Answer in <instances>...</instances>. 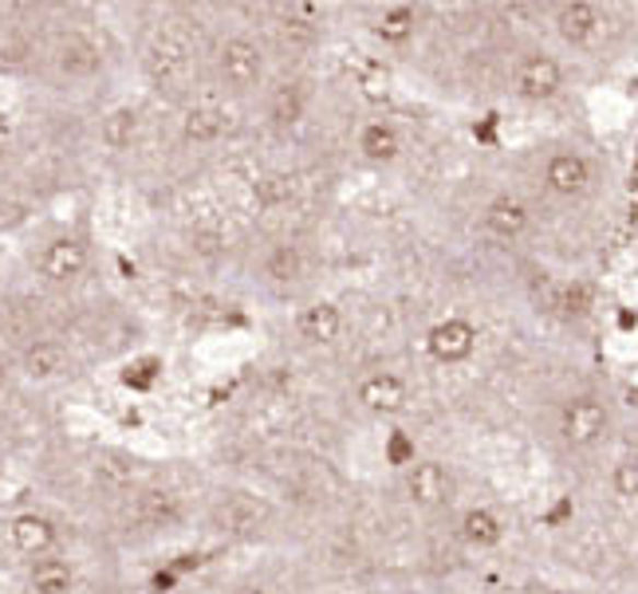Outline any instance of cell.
Here are the masks:
<instances>
[{
    "mask_svg": "<svg viewBox=\"0 0 638 594\" xmlns=\"http://www.w3.org/2000/svg\"><path fill=\"white\" fill-rule=\"evenodd\" d=\"M142 68H147V75L154 79L158 88L177 91L189 79V71H194V51H189L186 36H177V32H158V36L150 39L147 56H142Z\"/></svg>",
    "mask_w": 638,
    "mask_h": 594,
    "instance_id": "6da1fadb",
    "label": "cell"
},
{
    "mask_svg": "<svg viewBox=\"0 0 638 594\" xmlns=\"http://www.w3.org/2000/svg\"><path fill=\"white\" fill-rule=\"evenodd\" d=\"M217 75L229 91H253L265 79V51L248 36H229L217 48Z\"/></svg>",
    "mask_w": 638,
    "mask_h": 594,
    "instance_id": "7a4b0ae2",
    "label": "cell"
},
{
    "mask_svg": "<svg viewBox=\"0 0 638 594\" xmlns=\"http://www.w3.org/2000/svg\"><path fill=\"white\" fill-rule=\"evenodd\" d=\"M91 264V253L88 244L79 241V236H51L44 248H39L36 256V268L39 276L48 283H76L83 280V272H88Z\"/></svg>",
    "mask_w": 638,
    "mask_h": 594,
    "instance_id": "3957f363",
    "label": "cell"
},
{
    "mask_svg": "<svg viewBox=\"0 0 638 594\" xmlns=\"http://www.w3.org/2000/svg\"><path fill=\"white\" fill-rule=\"evenodd\" d=\"M607 426H611L607 409H603L595 398H571L568 406L560 409V438L576 449L600 445Z\"/></svg>",
    "mask_w": 638,
    "mask_h": 594,
    "instance_id": "277c9868",
    "label": "cell"
},
{
    "mask_svg": "<svg viewBox=\"0 0 638 594\" xmlns=\"http://www.w3.org/2000/svg\"><path fill=\"white\" fill-rule=\"evenodd\" d=\"M560 88H564L560 63L552 56H544V51H532V56H524L517 63V91L524 98H532V103H544V98H552Z\"/></svg>",
    "mask_w": 638,
    "mask_h": 594,
    "instance_id": "5b68a950",
    "label": "cell"
},
{
    "mask_svg": "<svg viewBox=\"0 0 638 594\" xmlns=\"http://www.w3.org/2000/svg\"><path fill=\"white\" fill-rule=\"evenodd\" d=\"M406 492H410L414 504L422 508H438L453 497V477L450 468L438 465V461H414L406 468Z\"/></svg>",
    "mask_w": 638,
    "mask_h": 594,
    "instance_id": "8992f818",
    "label": "cell"
},
{
    "mask_svg": "<svg viewBox=\"0 0 638 594\" xmlns=\"http://www.w3.org/2000/svg\"><path fill=\"white\" fill-rule=\"evenodd\" d=\"M9 539L20 556L44 559L56 551L59 536H56V524H51L48 516H39V512H20V516L9 524Z\"/></svg>",
    "mask_w": 638,
    "mask_h": 594,
    "instance_id": "52a82bcc",
    "label": "cell"
},
{
    "mask_svg": "<svg viewBox=\"0 0 638 594\" xmlns=\"http://www.w3.org/2000/svg\"><path fill=\"white\" fill-rule=\"evenodd\" d=\"M544 186L556 197H580L591 186V166L588 158L568 150V154H552L548 166H544Z\"/></svg>",
    "mask_w": 638,
    "mask_h": 594,
    "instance_id": "ba28073f",
    "label": "cell"
},
{
    "mask_svg": "<svg viewBox=\"0 0 638 594\" xmlns=\"http://www.w3.org/2000/svg\"><path fill=\"white\" fill-rule=\"evenodd\" d=\"M426 347L438 362H465L477 347V327L465 319H445L430 331Z\"/></svg>",
    "mask_w": 638,
    "mask_h": 594,
    "instance_id": "9c48e42d",
    "label": "cell"
},
{
    "mask_svg": "<svg viewBox=\"0 0 638 594\" xmlns=\"http://www.w3.org/2000/svg\"><path fill=\"white\" fill-rule=\"evenodd\" d=\"M359 401H363V409H371V414H403L406 401H410V391H406V382L398 378V374H367L363 382H359Z\"/></svg>",
    "mask_w": 638,
    "mask_h": 594,
    "instance_id": "30bf717a",
    "label": "cell"
},
{
    "mask_svg": "<svg viewBox=\"0 0 638 594\" xmlns=\"http://www.w3.org/2000/svg\"><path fill=\"white\" fill-rule=\"evenodd\" d=\"M485 229H489L497 241H521L532 229L529 205L517 201V197H509V194L492 197V201L485 205Z\"/></svg>",
    "mask_w": 638,
    "mask_h": 594,
    "instance_id": "8fae6325",
    "label": "cell"
},
{
    "mask_svg": "<svg viewBox=\"0 0 638 594\" xmlns=\"http://www.w3.org/2000/svg\"><path fill=\"white\" fill-rule=\"evenodd\" d=\"M295 331H300V339L312 342V347H332L344 335V312L335 303L320 300L295 315Z\"/></svg>",
    "mask_w": 638,
    "mask_h": 594,
    "instance_id": "7c38bea8",
    "label": "cell"
},
{
    "mask_svg": "<svg viewBox=\"0 0 638 594\" xmlns=\"http://www.w3.org/2000/svg\"><path fill=\"white\" fill-rule=\"evenodd\" d=\"M308 272V256L300 244L292 241H280L272 244L265 253V260H260V276H265V283H272V288H292V283H300Z\"/></svg>",
    "mask_w": 638,
    "mask_h": 594,
    "instance_id": "4fadbf2b",
    "label": "cell"
},
{
    "mask_svg": "<svg viewBox=\"0 0 638 594\" xmlns=\"http://www.w3.org/2000/svg\"><path fill=\"white\" fill-rule=\"evenodd\" d=\"M71 366V354L63 342H51V339H36L28 351L20 354V371L24 378L32 382H51V378H63Z\"/></svg>",
    "mask_w": 638,
    "mask_h": 594,
    "instance_id": "5bb4252c",
    "label": "cell"
},
{
    "mask_svg": "<svg viewBox=\"0 0 638 594\" xmlns=\"http://www.w3.org/2000/svg\"><path fill=\"white\" fill-rule=\"evenodd\" d=\"M600 28H603V16L588 0H571V4L556 9V32H560V39H568L571 48L591 44V39L600 36Z\"/></svg>",
    "mask_w": 638,
    "mask_h": 594,
    "instance_id": "9a60e30c",
    "label": "cell"
},
{
    "mask_svg": "<svg viewBox=\"0 0 638 594\" xmlns=\"http://www.w3.org/2000/svg\"><path fill=\"white\" fill-rule=\"evenodd\" d=\"M56 68L68 79H91L103 68V56L88 36H63L56 48Z\"/></svg>",
    "mask_w": 638,
    "mask_h": 594,
    "instance_id": "2e32d148",
    "label": "cell"
},
{
    "mask_svg": "<svg viewBox=\"0 0 638 594\" xmlns=\"http://www.w3.org/2000/svg\"><path fill=\"white\" fill-rule=\"evenodd\" d=\"M28 586H32V594H71L76 591V571H71L68 559H59V556L32 559Z\"/></svg>",
    "mask_w": 638,
    "mask_h": 594,
    "instance_id": "e0dca14e",
    "label": "cell"
},
{
    "mask_svg": "<svg viewBox=\"0 0 638 594\" xmlns=\"http://www.w3.org/2000/svg\"><path fill=\"white\" fill-rule=\"evenodd\" d=\"M221 135H225V110L189 107L186 118H182V138H186L189 147H213Z\"/></svg>",
    "mask_w": 638,
    "mask_h": 594,
    "instance_id": "ac0fdd59",
    "label": "cell"
},
{
    "mask_svg": "<svg viewBox=\"0 0 638 594\" xmlns=\"http://www.w3.org/2000/svg\"><path fill=\"white\" fill-rule=\"evenodd\" d=\"M135 512L142 524L162 527V524H174V520L182 516V500H177V492H170V488H147V492H138Z\"/></svg>",
    "mask_w": 638,
    "mask_h": 594,
    "instance_id": "d6986e66",
    "label": "cell"
},
{
    "mask_svg": "<svg viewBox=\"0 0 638 594\" xmlns=\"http://www.w3.org/2000/svg\"><path fill=\"white\" fill-rule=\"evenodd\" d=\"M308 115V91L300 83H280L268 95V118L276 127H295Z\"/></svg>",
    "mask_w": 638,
    "mask_h": 594,
    "instance_id": "ffe728a7",
    "label": "cell"
},
{
    "mask_svg": "<svg viewBox=\"0 0 638 594\" xmlns=\"http://www.w3.org/2000/svg\"><path fill=\"white\" fill-rule=\"evenodd\" d=\"M138 138V110L135 107H115L98 123V142L107 150H127Z\"/></svg>",
    "mask_w": 638,
    "mask_h": 594,
    "instance_id": "44dd1931",
    "label": "cell"
},
{
    "mask_svg": "<svg viewBox=\"0 0 638 594\" xmlns=\"http://www.w3.org/2000/svg\"><path fill=\"white\" fill-rule=\"evenodd\" d=\"M359 150H363L367 162H394V158L403 154V138H398V130L391 123H371L359 135Z\"/></svg>",
    "mask_w": 638,
    "mask_h": 594,
    "instance_id": "7402d4cb",
    "label": "cell"
},
{
    "mask_svg": "<svg viewBox=\"0 0 638 594\" xmlns=\"http://www.w3.org/2000/svg\"><path fill=\"white\" fill-rule=\"evenodd\" d=\"M462 536L469 547H477V551H485V547H497L501 544V520L492 516L489 508H469L462 516Z\"/></svg>",
    "mask_w": 638,
    "mask_h": 594,
    "instance_id": "603a6c76",
    "label": "cell"
},
{
    "mask_svg": "<svg viewBox=\"0 0 638 594\" xmlns=\"http://www.w3.org/2000/svg\"><path fill=\"white\" fill-rule=\"evenodd\" d=\"M374 36L386 39V44H406V39L414 36V9H406V4H394V9H386L383 16L371 24Z\"/></svg>",
    "mask_w": 638,
    "mask_h": 594,
    "instance_id": "cb8c5ba5",
    "label": "cell"
},
{
    "mask_svg": "<svg viewBox=\"0 0 638 594\" xmlns=\"http://www.w3.org/2000/svg\"><path fill=\"white\" fill-rule=\"evenodd\" d=\"M260 520H265V508L253 504L248 497H233V500H225V508H221V524H225V532H253Z\"/></svg>",
    "mask_w": 638,
    "mask_h": 594,
    "instance_id": "d4e9b609",
    "label": "cell"
},
{
    "mask_svg": "<svg viewBox=\"0 0 638 594\" xmlns=\"http://www.w3.org/2000/svg\"><path fill=\"white\" fill-rule=\"evenodd\" d=\"M615 492L627 500H638V453H627L615 465Z\"/></svg>",
    "mask_w": 638,
    "mask_h": 594,
    "instance_id": "484cf974",
    "label": "cell"
},
{
    "mask_svg": "<svg viewBox=\"0 0 638 594\" xmlns=\"http://www.w3.org/2000/svg\"><path fill=\"white\" fill-rule=\"evenodd\" d=\"M260 197H265L268 205H280V201H288V197H292V177H265V182H260Z\"/></svg>",
    "mask_w": 638,
    "mask_h": 594,
    "instance_id": "4316f807",
    "label": "cell"
},
{
    "mask_svg": "<svg viewBox=\"0 0 638 594\" xmlns=\"http://www.w3.org/2000/svg\"><path fill=\"white\" fill-rule=\"evenodd\" d=\"M24 56H28V44H24L16 32H4V36H0V63H20Z\"/></svg>",
    "mask_w": 638,
    "mask_h": 594,
    "instance_id": "83f0119b",
    "label": "cell"
},
{
    "mask_svg": "<svg viewBox=\"0 0 638 594\" xmlns=\"http://www.w3.org/2000/svg\"><path fill=\"white\" fill-rule=\"evenodd\" d=\"M233 594H276L272 586H260V583H245V586H236Z\"/></svg>",
    "mask_w": 638,
    "mask_h": 594,
    "instance_id": "f1b7e54d",
    "label": "cell"
},
{
    "mask_svg": "<svg viewBox=\"0 0 638 594\" xmlns=\"http://www.w3.org/2000/svg\"><path fill=\"white\" fill-rule=\"evenodd\" d=\"M630 194L638 197V162H635V166H630Z\"/></svg>",
    "mask_w": 638,
    "mask_h": 594,
    "instance_id": "f546056e",
    "label": "cell"
},
{
    "mask_svg": "<svg viewBox=\"0 0 638 594\" xmlns=\"http://www.w3.org/2000/svg\"><path fill=\"white\" fill-rule=\"evenodd\" d=\"M9 162V147H4V138H0V166Z\"/></svg>",
    "mask_w": 638,
    "mask_h": 594,
    "instance_id": "4dcf8cb0",
    "label": "cell"
}]
</instances>
